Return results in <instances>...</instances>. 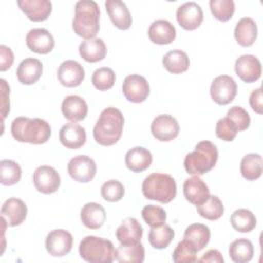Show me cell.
<instances>
[{
    "label": "cell",
    "instance_id": "cell-48",
    "mask_svg": "<svg viewBox=\"0 0 263 263\" xmlns=\"http://www.w3.org/2000/svg\"><path fill=\"white\" fill-rule=\"evenodd\" d=\"M250 106L252 109L258 113L262 114L263 113V104H262V89L261 87H258L254 89L251 95H250Z\"/></svg>",
    "mask_w": 263,
    "mask_h": 263
},
{
    "label": "cell",
    "instance_id": "cell-43",
    "mask_svg": "<svg viewBox=\"0 0 263 263\" xmlns=\"http://www.w3.org/2000/svg\"><path fill=\"white\" fill-rule=\"evenodd\" d=\"M102 197L109 202L119 201L124 195V187L117 180H109L101 187Z\"/></svg>",
    "mask_w": 263,
    "mask_h": 263
},
{
    "label": "cell",
    "instance_id": "cell-34",
    "mask_svg": "<svg viewBox=\"0 0 263 263\" xmlns=\"http://www.w3.org/2000/svg\"><path fill=\"white\" fill-rule=\"evenodd\" d=\"M230 222L234 230L246 233L251 232L256 227L257 219L250 210L238 209L232 213Z\"/></svg>",
    "mask_w": 263,
    "mask_h": 263
},
{
    "label": "cell",
    "instance_id": "cell-35",
    "mask_svg": "<svg viewBox=\"0 0 263 263\" xmlns=\"http://www.w3.org/2000/svg\"><path fill=\"white\" fill-rule=\"evenodd\" d=\"M145 259V249L141 242L134 245H120L116 249V258L118 262L142 263Z\"/></svg>",
    "mask_w": 263,
    "mask_h": 263
},
{
    "label": "cell",
    "instance_id": "cell-6",
    "mask_svg": "<svg viewBox=\"0 0 263 263\" xmlns=\"http://www.w3.org/2000/svg\"><path fill=\"white\" fill-rule=\"evenodd\" d=\"M79 255L86 262L110 263L116 258V249L108 239L88 235L79 243Z\"/></svg>",
    "mask_w": 263,
    "mask_h": 263
},
{
    "label": "cell",
    "instance_id": "cell-2",
    "mask_svg": "<svg viewBox=\"0 0 263 263\" xmlns=\"http://www.w3.org/2000/svg\"><path fill=\"white\" fill-rule=\"evenodd\" d=\"M11 135L18 142L40 145L49 140L51 127L41 118L32 119L21 116L11 123Z\"/></svg>",
    "mask_w": 263,
    "mask_h": 263
},
{
    "label": "cell",
    "instance_id": "cell-37",
    "mask_svg": "<svg viewBox=\"0 0 263 263\" xmlns=\"http://www.w3.org/2000/svg\"><path fill=\"white\" fill-rule=\"evenodd\" d=\"M22 177V170L17 162L10 159L0 161V182L2 185L11 186L16 184Z\"/></svg>",
    "mask_w": 263,
    "mask_h": 263
},
{
    "label": "cell",
    "instance_id": "cell-26",
    "mask_svg": "<svg viewBox=\"0 0 263 263\" xmlns=\"http://www.w3.org/2000/svg\"><path fill=\"white\" fill-rule=\"evenodd\" d=\"M125 165L135 173L147 170L152 163V154L144 147H134L125 154Z\"/></svg>",
    "mask_w": 263,
    "mask_h": 263
},
{
    "label": "cell",
    "instance_id": "cell-12",
    "mask_svg": "<svg viewBox=\"0 0 263 263\" xmlns=\"http://www.w3.org/2000/svg\"><path fill=\"white\" fill-rule=\"evenodd\" d=\"M72 246L73 236L65 229H54L50 231L45 239L46 251L53 257H63L69 254Z\"/></svg>",
    "mask_w": 263,
    "mask_h": 263
},
{
    "label": "cell",
    "instance_id": "cell-22",
    "mask_svg": "<svg viewBox=\"0 0 263 263\" xmlns=\"http://www.w3.org/2000/svg\"><path fill=\"white\" fill-rule=\"evenodd\" d=\"M107 13L113 25L120 30L130 28L133 20L129 10L124 2L120 0H107L105 2Z\"/></svg>",
    "mask_w": 263,
    "mask_h": 263
},
{
    "label": "cell",
    "instance_id": "cell-16",
    "mask_svg": "<svg viewBox=\"0 0 263 263\" xmlns=\"http://www.w3.org/2000/svg\"><path fill=\"white\" fill-rule=\"evenodd\" d=\"M57 76L62 85L66 87H76L83 81L85 73L83 67L78 62L68 60L59 66Z\"/></svg>",
    "mask_w": 263,
    "mask_h": 263
},
{
    "label": "cell",
    "instance_id": "cell-46",
    "mask_svg": "<svg viewBox=\"0 0 263 263\" xmlns=\"http://www.w3.org/2000/svg\"><path fill=\"white\" fill-rule=\"evenodd\" d=\"M1 83V115L2 119H4L10 110L9 103V85L5 81V79H0Z\"/></svg>",
    "mask_w": 263,
    "mask_h": 263
},
{
    "label": "cell",
    "instance_id": "cell-8",
    "mask_svg": "<svg viewBox=\"0 0 263 263\" xmlns=\"http://www.w3.org/2000/svg\"><path fill=\"white\" fill-rule=\"evenodd\" d=\"M70 177L80 183L91 181L97 173V164L92 158L86 155H77L68 162Z\"/></svg>",
    "mask_w": 263,
    "mask_h": 263
},
{
    "label": "cell",
    "instance_id": "cell-11",
    "mask_svg": "<svg viewBox=\"0 0 263 263\" xmlns=\"http://www.w3.org/2000/svg\"><path fill=\"white\" fill-rule=\"evenodd\" d=\"M180 126L175 117L168 114L156 116L151 123V133L153 137L160 142H170L177 138Z\"/></svg>",
    "mask_w": 263,
    "mask_h": 263
},
{
    "label": "cell",
    "instance_id": "cell-5",
    "mask_svg": "<svg viewBox=\"0 0 263 263\" xmlns=\"http://www.w3.org/2000/svg\"><path fill=\"white\" fill-rule=\"evenodd\" d=\"M142 192L148 199L168 203L177 194L176 181L167 174L153 173L144 179Z\"/></svg>",
    "mask_w": 263,
    "mask_h": 263
},
{
    "label": "cell",
    "instance_id": "cell-33",
    "mask_svg": "<svg viewBox=\"0 0 263 263\" xmlns=\"http://www.w3.org/2000/svg\"><path fill=\"white\" fill-rule=\"evenodd\" d=\"M262 157L257 153H250L242 157L240 161V173L241 176L249 180L254 181L262 175Z\"/></svg>",
    "mask_w": 263,
    "mask_h": 263
},
{
    "label": "cell",
    "instance_id": "cell-21",
    "mask_svg": "<svg viewBox=\"0 0 263 263\" xmlns=\"http://www.w3.org/2000/svg\"><path fill=\"white\" fill-rule=\"evenodd\" d=\"M61 110L66 119L71 122H78L86 117L88 107L81 97L71 95L63 100Z\"/></svg>",
    "mask_w": 263,
    "mask_h": 263
},
{
    "label": "cell",
    "instance_id": "cell-41",
    "mask_svg": "<svg viewBox=\"0 0 263 263\" xmlns=\"http://www.w3.org/2000/svg\"><path fill=\"white\" fill-rule=\"evenodd\" d=\"M210 9L215 18L220 22L229 21L235 10L233 0H211Z\"/></svg>",
    "mask_w": 263,
    "mask_h": 263
},
{
    "label": "cell",
    "instance_id": "cell-15",
    "mask_svg": "<svg viewBox=\"0 0 263 263\" xmlns=\"http://www.w3.org/2000/svg\"><path fill=\"white\" fill-rule=\"evenodd\" d=\"M26 44L31 51L39 54H46L53 49L54 39L48 30L35 28L28 32L26 36Z\"/></svg>",
    "mask_w": 263,
    "mask_h": 263
},
{
    "label": "cell",
    "instance_id": "cell-13",
    "mask_svg": "<svg viewBox=\"0 0 263 263\" xmlns=\"http://www.w3.org/2000/svg\"><path fill=\"white\" fill-rule=\"evenodd\" d=\"M176 16L179 25L187 31L197 29L203 21V12L200 5L193 1L185 2L179 6Z\"/></svg>",
    "mask_w": 263,
    "mask_h": 263
},
{
    "label": "cell",
    "instance_id": "cell-40",
    "mask_svg": "<svg viewBox=\"0 0 263 263\" xmlns=\"http://www.w3.org/2000/svg\"><path fill=\"white\" fill-rule=\"evenodd\" d=\"M115 73L111 68L102 67L97 69L91 76L92 85L99 90H108L115 83Z\"/></svg>",
    "mask_w": 263,
    "mask_h": 263
},
{
    "label": "cell",
    "instance_id": "cell-38",
    "mask_svg": "<svg viewBox=\"0 0 263 263\" xmlns=\"http://www.w3.org/2000/svg\"><path fill=\"white\" fill-rule=\"evenodd\" d=\"M175 236V231L168 225H162L160 227L151 228L148 234V240L154 249L166 248Z\"/></svg>",
    "mask_w": 263,
    "mask_h": 263
},
{
    "label": "cell",
    "instance_id": "cell-1",
    "mask_svg": "<svg viewBox=\"0 0 263 263\" xmlns=\"http://www.w3.org/2000/svg\"><path fill=\"white\" fill-rule=\"evenodd\" d=\"M124 118L121 111L115 107L104 109L93 126V138L102 146H112L116 144L123 130Z\"/></svg>",
    "mask_w": 263,
    "mask_h": 263
},
{
    "label": "cell",
    "instance_id": "cell-45",
    "mask_svg": "<svg viewBox=\"0 0 263 263\" xmlns=\"http://www.w3.org/2000/svg\"><path fill=\"white\" fill-rule=\"evenodd\" d=\"M237 128L235 124L227 117L221 118L217 121L216 124V136L225 141V142H231L234 140L237 134Z\"/></svg>",
    "mask_w": 263,
    "mask_h": 263
},
{
    "label": "cell",
    "instance_id": "cell-4",
    "mask_svg": "<svg viewBox=\"0 0 263 263\" xmlns=\"http://www.w3.org/2000/svg\"><path fill=\"white\" fill-rule=\"evenodd\" d=\"M218 160V149L210 141L197 143L194 151L188 153L184 159V167L190 175L201 176L210 172Z\"/></svg>",
    "mask_w": 263,
    "mask_h": 263
},
{
    "label": "cell",
    "instance_id": "cell-17",
    "mask_svg": "<svg viewBox=\"0 0 263 263\" xmlns=\"http://www.w3.org/2000/svg\"><path fill=\"white\" fill-rule=\"evenodd\" d=\"M28 209L26 203L15 197L6 199L1 208V217L5 220L6 225L15 227L21 225L27 217Z\"/></svg>",
    "mask_w": 263,
    "mask_h": 263
},
{
    "label": "cell",
    "instance_id": "cell-31",
    "mask_svg": "<svg viewBox=\"0 0 263 263\" xmlns=\"http://www.w3.org/2000/svg\"><path fill=\"white\" fill-rule=\"evenodd\" d=\"M210 237V228L201 223H193L189 225L184 232V238L191 241L197 252L201 251L209 243Z\"/></svg>",
    "mask_w": 263,
    "mask_h": 263
},
{
    "label": "cell",
    "instance_id": "cell-23",
    "mask_svg": "<svg viewBox=\"0 0 263 263\" xmlns=\"http://www.w3.org/2000/svg\"><path fill=\"white\" fill-rule=\"evenodd\" d=\"M148 37L155 44H170L176 38V29L166 20H156L148 29Z\"/></svg>",
    "mask_w": 263,
    "mask_h": 263
},
{
    "label": "cell",
    "instance_id": "cell-18",
    "mask_svg": "<svg viewBox=\"0 0 263 263\" xmlns=\"http://www.w3.org/2000/svg\"><path fill=\"white\" fill-rule=\"evenodd\" d=\"M17 5L30 21L42 22L48 18L52 4L48 0H18Z\"/></svg>",
    "mask_w": 263,
    "mask_h": 263
},
{
    "label": "cell",
    "instance_id": "cell-36",
    "mask_svg": "<svg viewBox=\"0 0 263 263\" xmlns=\"http://www.w3.org/2000/svg\"><path fill=\"white\" fill-rule=\"evenodd\" d=\"M196 210L202 218L215 221L222 217L224 213V205L218 196L210 195L203 203L196 205Z\"/></svg>",
    "mask_w": 263,
    "mask_h": 263
},
{
    "label": "cell",
    "instance_id": "cell-7",
    "mask_svg": "<svg viewBox=\"0 0 263 263\" xmlns=\"http://www.w3.org/2000/svg\"><path fill=\"white\" fill-rule=\"evenodd\" d=\"M237 92V85L234 79L228 75L217 76L210 88V93L215 103L218 105H228L233 101Z\"/></svg>",
    "mask_w": 263,
    "mask_h": 263
},
{
    "label": "cell",
    "instance_id": "cell-49",
    "mask_svg": "<svg viewBox=\"0 0 263 263\" xmlns=\"http://www.w3.org/2000/svg\"><path fill=\"white\" fill-rule=\"evenodd\" d=\"M198 262L205 263V262H215V263H223L224 259L222 257V254L218 250H210L206 253L202 255L200 259L197 260Z\"/></svg>",
    "mask_w": 263,
    "mask_h": 263
},
{
    "label": "cell",
    "instance_id": "cell-44",
    "mask_svg": "<svg viewBox=\"0 0 263 263\" xmlns=\"http://www.w3.org/2000/svg\"><path fill=\"white\" fill-rule=\"evenodd\" d=\"M226 117L229 118L236 126L237 130H246L251 123V118L249 113L240 106L231 107L226 114Z\"/></svg>",
    "mask_w": 263,
    "mask_h": 263
},
{
    "label": "cell",
    "instance_id": "cell-20",
    "mask_svg": "<svg viewBox=\"0 0 263 263\" xmlns=\"http://www.w3.org/2000/svg\"><path fill=\"white\" fill-rule=\"evenodd\" d=\"M183 193L189 202L199 205L209 198L210 189L198 176H193L185 180L183 184Z\"/></svg>",
    "mask_w": 263,
    "mask_h": 263
},
{
    "label": "cell",
    "instance_id": "cell-30",
    "mask_svg": "<svg viewBox=\"0 0 263 263\" xmlns=\"http://www.w3.org/2000/svg\"><path fill=\"white\" fill-rule=\"evenodd\" d=\"M162 64L170 73L181 74L188 70L190 66V60L185 51L176 49L171 50L164 54Z\"/></svg>",
    "mask_w": 263,
    "mask_h": 263
},
{
    "label": "cell",
    "instance_id": "cell-24",
    "mask_svg": "<svg viewBox=\"0 0 263 263\" xmlns=\"http://www.w3.org/2000/svg\"><path fill=\"white\" fill-rule=\"evenodd\" d=\"M143 236V228L135 218H126L118 226L116 230V238L120 245H134L141 241Z\"/></svg>",
    "mask_w": 263,
    "mask_h": 263
},
{
    "label": "cell",
    "instance_id": "cell-25",
    "mask_svg": "<svg viewBox=\"0 0 263 263\" xmlns=\"http://www.w3.org/2000/svg\"><path fill=\"white\" fill-rule=\"evenodd\" d=\"M42 63L35 58H26L23 60L16 70L18 81L25 85L34 84L42 75Z\"/></svg>",
    "mask_w": 263,
    "mask_h": 263
},
{
    "label": "cell",
    "instance_id": "cell-14",
    "mask_svg": "<svg viewBox=\"0 0 263 263\" xmlns=\"http://www.w3.org/2000/svg\"><path fill=\"white\" fill-rule=\"evenodd\" d=\"M236 75L245 82L252 83L261 77L262 67L258 58L253 54L240 55L234 65Z\"/></svg>",
    "mask_w": 263,
    "mask_h": 263
},
{
    "label": "cell",
    "instance_id": "cell-19",
    "mask_svg": "<svg viewBox=\"0 0 263 263\" xmlns=\"http://www.w3.org/2000/svg\"><path fill=\"white\" fill-rule=\"evenodd\" d=\"M59 139L68 149H78L86 142V132L81 125L70 122L63 125L59 133Z\"/></svg>",
    "mask_w": 263,
    "mask_h": 263
},
{
    "label": "cell",
    "instance_id": "cell-29",
    "mask_svg": "<svg viewBox=\"0 0 263 263\" xmlns=\"http://www.w3.org/2000/svg\"><path fill=\"white\" fill-rule=\"evenodd\" d=\"M80 57L88 63H97L107 54V47L101 38H92L84 40L79 45Z\"/></svg>",
    "mask_w": 263,
    "mask_h": 263
},
{
    "label": "cell",
    "instance_id": "cell-39",
    "mask_svg": "<svg viewBox=\"0 0 263 263\" xmlns=\"http://www.w3.org/2000/svg\"><path fill=\"white\" fill-rule=\"evenodd\" d=\"M197 250L193 243L187 239L180 241L173 252V260L176 263H192L196 262Z\"/></svg>",
    "mask_w": 263,
    "mask_h": 263
},
{
    "label": "cell",
    "instance_id": "cell-3",
    "mask_svg": "<svg viewBox=\"0 0 263 263\" xmlns=\"http://www.w3.org/2000/svg\"><path fill=\"white\" fill-rule=\"evenodd\" d=\"M100 9L92 0H80L75 4V16L72 22L74 32L85 40L92 39L100 30Z\"/></svg>",
    "mask_w": 263,
    "mask_h": 263
},
{
    "label": "cell",
    "instance_id": "cell-10",
    "mask_svg": "<svg viewBox=\"0 0 263 263\" xmlns=\"http://www.w3.org/2000/svg\"><path fill=\"white\" fill-rule=\"evenodd\" d=\"M122 92L127 101L132 103H142L149 96V83L145 77L139 74L128 75L123 80Z\"/></svg>",
    "mask_w": 263,
    "mask_h": 263
},
{
    "label": "cell",
    "instance_id": "cell-42",
    "mask_svg": "<svg viewBox=\"0 0 263 263\" xmlns=\"http://www.w3.org/2000/svg\"><path fill=\"white\" fill-rule=\"evenodd\" d=\"M142 217L148 226L155 228L164 225L166 220V213L161 206L148 204L143 208Z\"/></svg>",
    "mask_w": 263,
    "mask_h": 263
},
{
    "label": "cell",
    "instance_id": "cell-47",
    "mask_svg": "<svg viewBox=\"0 0 263 263\" xmlns=\"http://www.w3.org/2000/svg\"><path fill=\"white\" fill-rule=\"evenodd\" d=\"M14 61V55L12 50L5 46V45H0V71L4 72L8 70Z\"/></svg>",
    "mask_w": 263,
    "mask_h": 263
},
{
    "label": "cell",
    "instance_id": "cell-9",
    "mask_svg": "<svg viewBox=\"0 0 263 263\" xmlns=\"http://www.w3.org/2000/svg\"><path fill=\"white\" fill-rule=\"evenodd\" d=\"M35 188L43 194L54 193L61 185V177L54 167L49 165L38 166L33 174Z\"/></svg>",
    "mask_w": 263,
    "mask_h": 263
},
{
    "label": "cell",
    "instance_id": "cell-32",
    "mask_svg": "<svg viewBox=\"0 0 263 263\" xmlns=\"http://www.w3.org/2000/svg\"><path fill=\"white\" fill-rule=\"evenodd\" d=\"M229 256L235 263H247L254 256V247L251 240L247 238H238L229 246Z\"/></svg>",
    "mask_w": 263,
    "mask_h": 263
},
{
    "label": "cell",
    "instance_id": "cell-28",
    "mask_svg": "<svg viewBox=\"0 0 263 263\" xmlns=\"http://www.w3.org/2000/svg\"><path fill=\"white\" fill-rule=\"evenodd\" d=\"M258 34V29L255 21L251 17L240 18L234 28V37L237 43L243 47H249L254 44Z\"/></svg>",
    "mask_w": 263,
    "mask_h": 263
},
{
    "label": "cell",
    "instance_id": "cell-27",
    "mask_svg": "<svg viewBox=\"0 0 263 263\" xmlns=\"http://www.w3.org/2000/svg\"><path fill=\"white\" fill-rule=\"evenodd\" d=\"M80 219L83 225L89 229H99L106 220L105 209L97 202H87L80 211Z\"/></svg>",
    "mask_w": 263,
    "mask_h": 263
}]
</instances>
